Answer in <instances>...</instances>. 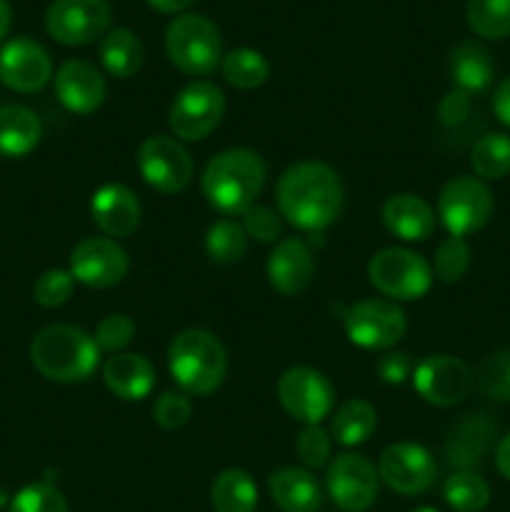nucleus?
<instances>
[{
  "mask_svg": "<svg viewBox=\"0 0 510 512\" xmlns=\"http://www.w3.org/2000/svg\"><path fill=\"white\" fill-rule=\"evenodd\" d=\"M280 218L305 233H320L340 218L345 188L340 175L320 160L295 163L280 175L275 188Z\"/></svg>",
  "mask_w": 510,
  "mask_h": 512,
  "instance_id": "f257e3e1",
  "label": "nucleus"
},
{
  "mask_svg": "<svg viewBox=\"0 0 510 512\" xmlns=\"http://www.w3.org/2000/svg\"><path fill=\"white\" fill-rule=\"evenodd\" d=\"M263 158L250 148H228L208 160L200 178L205 200L225 218L243 215L265 185Z\"/></svg>",
  "mask_w": 510,
  "mask_h": 512,
  "instance_id": "f03ea898",
  "label": "nucleus"
},
{
  "mask_svg": "<svg viewBox=\"0 0 510 512\" xmlns=\"http://www.w3.org/2000/svg\"><path fill=\"white\" fill-rule=\"evenodd\" d=\"M30 360L53 383H83L95 373L100 350L93 335L75 325H48L30 343Z\"/></svg>",
  "mask_w": 510,
  "mask_h": 512,
  "instance_id": "7ed1b4c3",
  "label": "nucleus"
},
{
  "mask_svg": "<svg viewBox=\"0 0 510 512\" xmlns=\"http://www.w3.org/2000/svg\"><path fill=\"white\" fill-rule=\"evenodd\" d=\"M168 370L185 395H210L228 375V353L213 333L180 330L168 348Z\"/></svg>",
  "mask_w": 510,
  "mask_h": 512,
  "instance_id": "20e7f679",
  "label": "nucleus"
},
{
  "mask_svg": "<svg viewBox=\"0 0 510 512\" xmlns=\"http://www.w3.org/2000/svg\"><path fill=\"white\" fill-rule=\"evenodd\" d=\"M168 60L185 75L208 78L223 63V38L213 20L198 13H183L165 30Z\"/></svg>",
  "mask_w": 510,
  "mask_h": 512,
  "instance_id": "39448f33",
  "label": "nucleus"
},
{
  "mask_svg": "<svg viewBox=\"0 0 510 512\" xmlns=\"http://www.w3.org/2000/svg\"><path fill=\"white\" fill-rule=\"evenodd\" d=\"M368 280L380 295L395 300H418L433 285V265L408 248H383L370 258Z\"/></svg>",
  "mask_w": 510,
  "mask_h": 512,
  "instance_id": "423d86ee",
  "label": "nucleus"
},
{
  "mask_svg": "<svg viewBox=\"0 0 510 512\" xmlns=\"http://www.w3.org/2000/svg\"><path fill=\"white\" fill-rule=\"evenodd\" d=\"M493 215V193L475 175H458L443 185L438 218L453 238H468L488 225Z\"/></svg>",
  "mask_w": 510,
  "mask_h": 512,
  "instance_id": "0eeeda50",
  "label": "nucleus"
},
{
  "mask_svg": "<svg viewBox=\"0 0 510 512\" xmlns=\"http://www.w3.org/2000/svg\"><path fill=\"white\" fill-rule=\"evenodd\" d=\"M345 335L363 350H390L408 330L400 305L385 298H365L343 308Z\"/></svg>",
  "mask_w": 510,
  "mask_h": 512,
  "instance_id": "6e6552de",
  "label": "nucleus"
},
{
  "mask_svg": "<svg viewBox=\"0 0 510 512\" xmlns=\"http://www.w3.org/2000/svg\"><path fill=\"white\" fill-rule=\"evenodd\" d=\"M225 115V93L210 80H193L175 95L168 113L173 138L203 140L213 133Z\"/></svg>",
  "mask_w": 510,
  "mask_h": 512,
  "instance_id": "1a4fd4ad",
  "label": "nucleus"
},
{
  "mask_svg": "<svg viewBox=\"0 0 510 512\" xmlns=\"http://www.w3.org/2000/svg\"><path fill=\"white\" fill-rule=\"evenodd\" d=\"M138 170L150 188L163 195H175L193 183L195 165L178 138L158 133L140 143Z\"/></svg>",
  "mask_w": 510,
  "mask_h": 512,
  "instance_id": "9d476101",
  "label": "nucleus"
},
{
  "mask_svg": "<svg viewBox=\"0 0 510 512\" xmlns=\"http://www.w3.org/2000/svg\"><path fill=\"white\" fill-rule=\"evenodd\" d=\"M113 23L108 0H53L45 10V30L60 45H90Z\"/></svg>",
  "mask_w": 510,
  "mask_h": 512,
  "instance_id": "9b49d317",
  "label": "nucleus"
},
{
  "mask_svg": "<svg viewBox=\"0 0 510 512\" xmlns=\"http://www.w3.org/2000/svg\"><path fill=\"white\" fill-rule=\"evenodd\" d=\"M278 400L285 413L298 423L320 425V420L333 413L335 388L320 370L295 365L280 375Z\"/></svg>",
  "mask_w": 510,
  "mask_h": 512,
  "instance_id": "f8f14e48",
  "label": "nucleus"
},
{
  "mask_svg": "<svg viewBox=\"0 0 510 512\" xmlns=\"http://www.w3.org/2000/svg\"><path fill=\"white\" fill-rule=\"evenodd\" d=\"M413 388L420 398L435 408H453L470 395L475 375L455 355H428L413 368Z\"/></svg>",
  "mask_w": 510,
  "mask_h": 512,
  "instance_id": "ddd939ff",
  "label": "nucleus"
},
{
  "mask_svg": "<svg viewBox=\"0 0 510 512\" xmlns=\"http://www.w3.org/2000/svg\"><path fill=\"white\" fill-rule=\"evenodd\" d=\"M325 488L340 510L365 512L378 498V468L365 455L343 453L328 465Z\"/></svg>",
  "mask_w": 510,
  "mask_h": 512,
  "instance_id": "4468645a",
  "label": "nucleus"
},
{
  "mask_svg": "<svg viewBox=\"0 0 510 512\" xmlns=\"http://www.w3.org/2000/svg\"><path fill=\"white\" fill-rule=\"evenodd\" d=\"M378 475L390 490L400 495H423L438 480V463L433 453L418 443H395L383 450Z\"/></svg>",
  "mask_w": 510,
  "mask_h": 512,
  "instance_id": "2eb2a0df",
  "label": "nucleus"
},
{
  "mask_svg": "<svg viewBox=\"0 0 510 512\" xmlns=\"http://www.w3.org/2000/svg\"><path fill=\"white\" fill-rule=\"evenodd\" d=\"M70 275L88 288H113L128 275L130 260L113 238H85L70 253Z\"/></svg>",
  "mask_w": 510,
  "mask_h": 512,
  "instance_id": "dca6fc26",
  "label": "nucleus"
},
{
  "mask_svg": "<svg viewBox=\"0 0 510 512\" xmlns=\"http://www.w3.org/2000/svg\"><path fill=\"white\" fill-rule=\"evenodd\" d=\"M53 78L48 50L28 38H15L0 48V83L15 93H38Z\"/></svg>",
  "mask_w": 510,
  "mask_h": 512,
  "instance_id": "f3484780",
  "label": "nucleus"
},
{
  "mask_svg": "<svg viewBox=\"0 0 510 512\" xmlns=\"http://www.w3.org/2000/svg\"><path fill=\"white\" fill-rule=\"evenodd\" d=\"M498 423L490 413H468L460 415L448 430L443 455L448 465L455 470H475L488 450L493 448Z\"/></svg>",
  "mask_w": 510,
  "mask_h": 512,
  "instance_id": "a211bd4d",
  "label": "nucleus"
},
{
  "mask_svg": "<svg viewBox=\"0 0 510 512\" xmlns=\"http://www.w3.org/2000/svg\"><path fill=\"white\" fill-rule=\"evenodd\" d=\"M108 85L103 73L88 60H65L55 73V98L75 115H90L105 103Z\"/></svg>",
  "mask_w": 510,
  "mask_h": 512,
  "instance_id": "6ab92c4d",
  "label": "nucleus"
},
{
  "mask_svg": "<svg viewBox=\"0 0 510 512\" xmlns=\"http://www.w3.org/2000/svg\"><path fill=\"white\" fill-rule=\"evenodd\" d=\"M90 215L105 238H128L140 225V200L128 185L105 183L90 200Z\"/></svg>",
  "mask_w": 510,
  "mask_h": 512,
  "instance_id": "aec40b11",
  "label": "nucleus"
},
{
  "mask_svg": "<svg viewBox=\"0 0 510 512\" xmlns=\"http://www.w3.org/2000/svg\"><path fill=\"white\" fill-rule=\"evenodd\" d=\"M315 275L313 250L300 238H283L275 243L268 258V283L285 298L308 290Z\"/></svg>",
  "mask_w": 510,
  "mask_h": 512,
  "instance_id": "412c9836",
  "label": "nucleus"
},
{
  "mask_svg": "<svg viewBox=\"0 0 510 512\" xmlns=\"http://www.w3.org/2000/svg\"><path fill=\"white\" fill-rule=\"evenodd\" d=\"M380 218L388 233L405 243H423L435 233V210L413 193L390 195L383 203Z\"/></svg>",
  "mask_w": 510,
  "mask_h": 512,
  "instance_id": "4be33fe9",
  "label": "nucleus"
},
{
  "mask_svg": "<svg viewBox=\"0 0 510 512\" xmlns=\"http://www.w3.org/2000/svg\"><path fill=\"white\" fill-rule=\"evenodd\" d=\"M103 383L115 398L125 403H138L153 393L155 368L140 353L110 355L103 365Z\"/></svg>",
  "mask_w": 510,
  "mask_h": 512,
  "instance_id": "5701e85b",
  "label": "nucleus"
},
{
  "mask_svg": "<svg viewBox=\"0 0 510 512\" xmlns=\"http://www.w3.org/2000/svg\"><path fill=\"white\" fill-rule=\"evenodd\" d=\"M270 498L283 512H318L323 508V488L305 468H280L268 478Z\"/></svg>",
  "mask_w": 510,
  "mask_h": 512,
  "instance_id": "b1692460",
  "label": "nucleus"
},
{
  "mask_svg": "<svg viewBox=\"0 0 510 512\" xmlns=\"http://www.w3.org/2000/svg\"><path fill=\"white\" fill-rule=\"evenodd\" d=\"M450 78H453L455 88L463 93H483L495 75V63L490 50L478 40H463L450 50L448 60Z\"/></svg>",
  "mask_w": 510,
  "mask_h": 512,
  "instance_id": "393cba45",
  "label": "nucleus"
},
{
  "mask_svg": "<svg viewBox=\"0 0 510 512\" xmlns=\"http://www.w3.org/2000/svg\"><path fill=\"white\" fill-rule=\"evenodd\" d=\"M43 138L40 118L25 105H3L0 108V155L23 158L33 153Z\"/></svg>",
  "mask_w": 510,
  "mask_h": 512,
  "instance_id": "a878e982",
  "label": "nucleus"
},
{
  "mask_svg": "<svg viewBox=\"0 0 510 512\" xmlns=\"http://www.w3.org/2000/svg\"><path fill=\"white\" fill-rule=\"evenodd\" d=\"M100 65L113 78H133L145 60V45L133 30L128 28H110L108 33L100 38L98 48Z\"/></svg>",
  "mask_w": 510,
  "mask_h": 512,
  "instance_id": "bb28decb",
  "label": "nucleus"
},
{
  "mask_svg": "<svg viewBox=\"0 0 510 512\" xmlns=\"http://www.w3.org/2000/svg\"><path fill=\"white\" fill-rule=\"evenodd\" d=\"M375 428H378V413L368 400L360 398L340 403L330 420V433H333L335 443L345 445V448H358V445L368 443Z\"/></svg>",
  "mask_w": 510,
  "mask_h": 512,
  "instance_id": "cd10ccee",
  "label": "nucleus"
},
{
  "mask_svg": "<svg viewBox=\"0 0 510 512\" xmlns=\"http://www.w3.org/2000/svg\"><path fill=\"white\" fill-rule=\"evenodd\" d=\"M210 503L215 512H255L258 485L245 470L228 468L210 485Z\"/></svg>",
  "mask_w": 510,
  "mask_h": 512,
  "instance_id": "c85d7f7f",
  "label": "nucleus"
},
{
  "mask_svg": "<svg viewBox=\"0 0 510 512\" xmlns=\"http://www.w3.org/2000/svg\"><path fill=\"white\" fill-rule=\"evenodd\" d=\"M220 70H223L225 83L238 90H255L268 83L270 78L268 58L253 48L230 50L228 55H223Z\"/></svg>",
  "mask_w": 510,
  "mask_h": 512,
  "instance_id": "c756f323",
  "label": "nucleus"
},
{
  "mask_svg": "<svg viewBox=\"0 0 510 512\" xmlns=\"http://www.w3.org/2000/svg\"><path fill=\"white\" fill-rule=\"evenodd\" d=\"M205 253L218 265L240 263L248 253V235L243 225L233 218L215 220L205 233Z\"/></svg>",
  "mask_w": 510,
  "mask_h": 512,
  "instance_id": "7c9ffc66",
  "label": "nucleus"
},
{
  "mask_svg": "<svg viewBox=\"0 0 510 512\" xmlns=\"http://www.w3.org/2000/svg\"><path fill=\"white\" fill-rule=\"evenodd\" d=\"M470 168L475 178L503 180L510 175V135L488 133L473 145L470 150Z\"/></svg>",
  "mask_w": 510,
  "mask_h": 512,
  "instance_id": "2f4dec72",
  "label": "nucleus"
},
{
  "mask_svg": "<svg viewBox=\"0 0 510 512\" xmlns=\"http://www.w3.org/2000/svg\"><path fill=\"white\" fill-rule=\"evenodd\" d=\"M443 498L455 512H480L490 503V485L475 470H455L445 480Z\"/></svg>",
  "mask_w": 510,
  "mask_h": 512,
  "instance_id": "473e14b6",
  "label": "nucleus"
},
{
  "mask_svg": "<svg viewBox=\"0 0 510 512\" xmlns=\"http://www.w3.org/2000/svg\"><path fill=\"white\" fill-rule=\"evenodd\" d=\"M465 18L480 38L503 40L510 35V0H468Z\"/></svg>",
  "mask_w": 510,
  "mask_h": 512,
  "instance_id": "72a5a7b5",
  "label": "nucleus"
},
{
  "mask_svg": "<svg viewBox=\"0 0 510 512\" xmlns=\"http://www.w3.org/2000/svg\"><path fill=\"white\" fill-rule=\"evenodd\" d=\"M480 393L493 403H510V350H495L480 360L475 370Z\"/></svg>",
  "mask_w": 510,
  "mask_h": 512,
  "instance_id": "f704fd0d",
  "label": "nucleus"
},
{
  "mask_svg": "<svg viewBox=\"0 0 510 512\" xmlns=\"http://www.w3.org/2000/svg\"><path fill=\"white\" fill-rule=\"evenodd\" d=\"M470 258H473V253H470V245L465 243V238L448 235L445 240H440L438 250H435L433 275L445 285L460 283L470 270Z\"/></svg>",
  "mask_w": 510,
  "mask_h": 512,
  "instance_id": "c9c22d12",
  "label": "nucleus"
},
{
  "mask_svg": "<svg viewBox=\"0 0 510 512\" xmlns=\"http://www.w3.org/2000/svg\"><path fill=\"white\" fill-rule=\"evenodd\" d=\"M135 338V323L125 313H110L95 325L93 340L98 345L100 353L118 355L133 343Z\"/></svg>",
  "mask_w": 510,
  "mask_h": 512,
  "instance_id": "e433bc0d",
  "label": "nucleus"
},
{
  "mask_svg": "<svg viewBox=\"0 0 510 512\" xmlns=\"http://www.w3.org/2000/svg\"><path fill=\"white\" fill-rule=\"evenodd\" d=\"M73 290L75 278L70 275V270L50 268L45 273H40L38 280H35L33 298L43 308H60V305H65L73 298Z\"/></svg>",
  "mask_w": 510,
  "mask_h": 512,
  "instance_id": "4c0bfd02",
  "label": "nucleus"
},
{
  "mask_svg": "<svg viewBox=\"0 0 510 512\" xmlns=\"http://www.w3.org/2000/svg\"><path fill=\"white\" fill-rule=\"evenodd\" d=\"M8 512H68V503L53 483H33L10 500Z\"/></svg>",
  "mask_w": 510,
  "mask_h": 512,
  "instance_id": "58836bf2",
  "label": "nucleus"
},
{
  "mask_svg": "<svg viewBox=\"0 0 510 512\" xmlns=\"http://www.w3.org/2000/svg\"><path fill=\"white\" fill-rule=\"evenodd\" d=\"M243 230L248 240H258V243H280L283 240V218L278 210L268 208V205H250L243 215Z\"/></svg>",
  "mask_w": 510,
  "mask_h": 512,
  "instance_id": "ea45409f",
  "label": "nucleus"
},
{
  "mask_svg": "<svg viewBox=\"0 0 510 512\" xmlns=\"http://www.w3.org/2000/svg\"><path fill=\"white\" fill-rule=\"evenodd\" d=\"M330 448H333V440L320 425H303L295 438V453L305 470H320L330 465Z\"/></svg>",
  "mask_w": 510,
  "mask_h": 512,
  "instance_id": "a19ab883",
  "label": "nucleus"
},
{
  "mask_svg": "<svg viewBox=\"0 0 510 512\" xmlns=\"http://www.w3.org/2000/svg\"><path fill=\"white\" fill-rule=\"evenodd\" d=\"M190 415H193V403H190L188 395L175 393V390L160 395L153 405V420L163 430L183 428L190 420Z\"/></svg>",
  "mask_w": 510,
  "mask_h": 512,
  "instance_id": "79ce46f5",
  "label": "nucleus"
},
{
  "mask_svg": "<svg viewBox=\"0 0 510 512\" xmlns=\"http://www.w3.org/2000/svg\"><path fill=\"white\" fill-rule=\"evenodd\" d=\"M470 110H473V98L463 90L453 88L440 98L438 103V120L445 128H455V125H463L468 120Z\"/></svg>",
  "mask_w": 510,
  "mask_h": 512,
  "instance_id": "37998d69",
  "label": "nucleus"
},
{
  "mask_svg": "<svg viewBox=\"0 0 510 512\" xmlns=\"http://www.w3.org/2000/svg\"><path fill=\"white\" fill-rule=\"evenodd\" d=\"M378 375L385 385H403L413 375V360L403 350H388L378 360Z\"/></svg>",
  "mask_w": 510,
  "mask_h": 512,
  "instance_id": "c03bdc74",
  "label": "nucleus"
},
{
  "mask_svg": "<svg viewBox=\"0 0 510 512\" xmlns=\"http://www.w3.org/2000/svg\"><path fill=\"white\" fill-rule=\"evenodd\" d=\"M493 113H495V118L500 120V123L508 125V128H510V78H505L503 83L495 88Z\"/></svg>",
  "mask_w": 510,
  "mask_h": 512,
  "instance_id": "a18cd8bd",
  "label": "nucleus"
},
{
  "mask_svg": "<svg viewBox=\"0 0 510 512\" xmlns=\"http://www.w3.org/2000/svg\"><path fill=\"white\" fill-rule=\"evenodd\" d=\"M155 13H165V15H178L185 13L195 0H145Z\"/></svg>",
  "mask_w": 510,
  "mask_h": 512,
  "instance_id": "49530a36",
  "label": "nucleus"
},
{
  "mask_svg": "<svg viewBox=\"0 0 510 512\" xmlns=\"http://www.w3.org/2000/svg\"><path fill=\"white\" fill-rule=\"evenodd\" d=\"M495 468L505 480H510V433L495 448Z\"/></svg>",
  "mask_w": 510,
  "mask_h": 512,
  "instance_id": "de8ad7c7",
  "label": "nucleus"
},
{
  "mask_svg": "<svg viewBox=\"0 0 510 512\" xmlns=\"http://www.w3.org/2000/svg\"><path fill=\"white\" fill-rule=\"evenodd\" d=\"M10 23H13V10H10V3L8 0H0V43H3V38L8 35Z\"/></svg>",
  "mask_w": 510,
  "mask_h": 512,
  "instance_id": "09e8293b",
  "label": "nucleus"
},
{
  "mask_svg": "<svg viewBox=\"0 0 510 512\" xmlns=\"http://www.w3.org/2000/svg\"><path fill=\"white\" fill-rule=\"evenodd\" d=\"M413 512H438L435 508H418V510H413Z\"/></svg>",
  "mask_w": 510,
  "mask_h": 512,
  "instance_id": "8fccbe9b",
  "label": "nucleus"
},
{
  "mask_svg": "<svg viewBox=\"0 0 510 512\" xmlns=\"http://www.w3.org/2000/svg\"><path fill=\"white\" fill-rule=\"evenodd\" d=\"M5 503V498H3V493H0V505H3Z\"/></svg>",
  "mask_w": 510,
  "mask_h": 512,
  "instance_id": "3c124183",
  "label": "nucleus"
}]
</instances>
